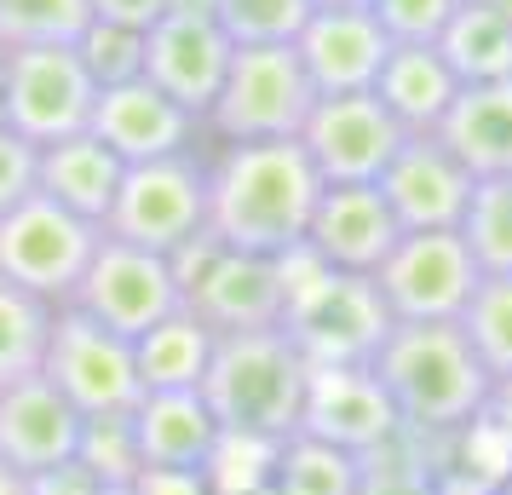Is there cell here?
<instances>
[{"mask_svg": "<svg viewBox=\"0 0 512 495\" xmlns=\"http://www.w3.org/2000/svg\"><path fill=\"white\" fill-rule=\"evenodd\" d=\"M323 179L300 139L208 144V236L236 254L282 260L305 248Z\"/></svg>", "mask_w": 512, "mask_h": 495, "instance_id": "cell-1", "label": "cell"}, {"mask_svg": "<svg viewBox=\"0 0 512 495\" xmlns=\"http://www.w3.org/2000/svg\"><path fill=\"white\" fill-rule=\"evenodd\" d=\"M397 421L420 444H443L484 415L489 403V369L478 363L461 323H392L369 363Z\"/></svg>", "mask_w": 512, "mask_h": 495, "instance_id": "cell-2", "label": "cell"}, {"mask_svg": "<svg viewBox=\"0 0 512 495\" xmlns=\"http://www.w3.org/2000/svg\"><path fill=\"white\" fill-rule=\"evenodd\" d=\"M305 357L282 329H254V334H219L202 380V403L225 438L242 444H288L300 432L305 409Z\"/></svg>", "mask_w": 512, "mask_h": 495, "instance_id": "cell-3", "label": "cell"}, {"mask_svg": "<svg viewBox=\"0 0 512 495\" xmlns=\"http://www.w3.org/2000/svg\"><path fill=\"white\" fill-rule=\"evenodd\" d=\"M282 334L294 340L305 369H363L374 363L380 340L392 334V311L374 277L328 271L305 248L282 254Z\"/></svg>", "mask_w": 512, "mask_h": 495, "instance_id": "cell-4", "label": "cell"}, {"mask_svg": "<svg viewBox=\"0 0 512 495\" xmlns=\"http://www.w3.org/2000/svg\"><path fill=\"white\" fill-rule=\"evenodd\" d=\"M317 87L305 81L294 47H236L225 87L213 98L202 139L208 144H271L300 139Z\"/></svg>", "mask_w": 512, "mask_h": 495, "instance_id": "cell-5", "label": "cell"}, {"mask_svg": "<svg viewBox=\"0 0 512 495\" xmlns=\"http://www.w3.org/2000/svg\"><path fill=\"white\" fill-rule=\"evenodd\" d=\"M98 231L150 254H179L185 242L208 236V144L127 167Z\"/></svg>", "mask_w": 512, "mask_h": 495, "instance_id": "cell-6", "label": "cell"}, {"mask_svg": "<svg viewBox=\"0 0 512 495\" xmlns=\"http://www.w3.org/2000/svg\"><path fill=\"white\" fill-rule=\"evenodd\" d=\"M179 300L196 323L213 334H254V329H282V265L259 254L219 248L213 236H196L179 254H167Z\"/></svg>", "mask_w": 512, "mask_h": 495, "instance_id": "cell-7", "label": "cell"}, {"mask_svg": "<svg viewBox=\"0 0 512 495\" xmlns=\"http://www.w3.org/2000/svg\"><path fill=\"white\" fill-rule=\"evenodd\" d=\"M93 75L81 70L75 47H12L0 52V127L24 144H58L87 133L93 116Z\"/></svg>", "mask_w": 512, "mask_h": 495, "instance_id": "cell-8", "label": "cell"}, {"mask_svg": "<svg viewBox=\"0 0 512 495\" xmlns=\"http://www.w3.org/2000/svg\"><path fill=\"white\" fill-rule=\"evenodd\" d=\"M41 380L58 386V398L70 403L75 415H127L139 409L144 386L133 369V340L98 329L93 317H81L75 306L52 311V334L41 352Z\"/></svg>", "mask_w": 512, "mask_h": 495, "instance_id": "cell-9", "label": "cell"}, {"mask_svg": "<svg viewBox=\"0 0 512 495\" xmlns=\"http://www.w3.org/2000/svg\"><path fill=\"white\" fill-rule=\"evenodd\" d=\"M98 236H104L98 225L64 213L35 190L12 213H0V277L35 294V300H47V306H70Z\"/></svg>", "mask_w": 512, "mask_h": 495, "instance_id": "cell-10", "label": "cell"}, {"mask_svg": "<svg viewBox=\"0 0 512 495\" xmlns=\"http://www.w3.org/2000/svg\"><path fill=\"white\" fill-rule=\"evenodd\" d=\"M478 277L484 271L461 231H403L374 271V288L392 323H461Z\"/></svg>", "mask_w": 512, "mask_h": 495, "instance_id": "cell-11", "label": "cell"}, {"mask_svg": "<svg viewBox=\"0 0 512 495\" xmlns=\"http://www.w3.org/2000/svg\"><path fill=\"white\" fill-rule=\"evenodd\" d=\"M70 306L81 317H93L98 329L121 334V340H139L162 317L185 311V300H179L167 254L116 242V236H98V248H93V260H87V271H81V283H75Z\"/></svg>", "mask_w": 512, "mask_h": 495, "instance_id": "cell-12", "label": "cell"}, {"mask_svg": "<svg viewBox=\"0 0 512 495\" xmlns=\"http://www.w3.org/2000/svg\"><path fill=\"white\" fill-rule=\"evenodd\" d=\"M231 52L236 41L219 29L208 0H179L167 18L144 29V81L196 121H208L213 98L225 87V70H231Z\"/></svg>", "mask_w": 512, "mask_h": 495, "instance_id": "cell-13", "label": "cell"}, {"mask_svg": "<svg viewBox=\"0 0 512 495\" xmlns=\"http://www.w3.org/2000/svg\"><path fill=\"white\" fill-rule=\"evenodd\" d=\"M409 139L392 121V110L374 93H334L317 98L300 127V150L311 156L323 185H374L397 144Z\"/></svg>", "mask_w": 512, "mask_h": 495, "instance_id": "cell-14", "label": "cell"}, {"mask_svg": "<svg viewBox=\"0 0 512 495\" xmlns=\"http://www.w3.org/2000/svg\"><path fill=\"white\" fill-rule=\"evenodd\" d=\"M300 432L351 455V461H374L403 438V421H397L380 375L363 363V369H311Z\"/></svg>", "mask_w": 512, "mask_h": 495, "instance_id": "cell-15", "label": "cell"}, {"mask_svg": "<svg viewBox=\"0 0 512 495\" xmlns=\"http://www.w3.org/2000/svg\"><path fill=\"white\" fill-rule=\"evenodd\" d=\"M472 173H466L438 133H409L397 144L374 190L386 196L397 231H461L466 202H472Z\"/></svg>", "mask_w": 512, "mask_h": 495, "instance_id": "cell-16", "label": "cell"}, {"mask_svg": "<svg viewBox=\"0 0 512 495\" xmlns=\"http://www.w3.org/2000/svg\"><path fill=\"white\" fill-rule=\"evenodd\" d=\"M87 133H93L121 167L139 162H162V156H185V150H202V121L179 110L167 93H156L150 81H121V87H98L93 116H87Z\"/></svg>", "mask_w": 512, "mask_h": 495, "instance_id": "cell-17", "label": "cell"}, {"mask_svg": "<svg viewBox=\"0 0 512 495\" xmlns=\"http://www.w3.org/2000/svg\"><path fill=\"white\" fill-rule=\"evenodd\" d=\"M397 236L403 231H397L392 208L374 185H323L317 208H311V225H305V254L323 260L328 271L374 277Z\"/></svg>", "mask_w": 512, "mask_h": 495, "instance_id": "cell-18", "label": "cell"}, {"mask_svg": "<svg viewBox=\"0 0 512 495\" xmlns=\"http://www.w3.org/2000/svg\"><path fill=\"white\" fill-rule=\"evenodd\" d=\"M386 52H392V35L380 29L374 12H311L294 35V58H300L305 81L317 87V98L374 93Z\"/></svg>", "mask_w": 512, "mask_h": 495, "instance_id": "cell-19", "label": "cell"}, {"mask_svg": "<svg viewBox=\"0 0 512 495\" xmlns=\"http://www.w3.org/2000/svg\"><path fill=\"white\" fill-rule=\"evenodd\" d=\"M81 438V415L58 398V386L41 375L18 380V386H0V461L6 467L29 472L58 467L75 455Z\"/></svg>", "mask_w": 512, "mask_h": 495, "instance_id": "cell-20", "label": "cell"}, {"mask_svg": "<svg viewBox=\"0 0 512 495\" xmlns=\"http://www.w3.org/2000/svg\"><path fill=\"white\" fill-rule=\"evenodd\" d=\"M133 438L144 472H208L225 444L202 392H144L133 409Z\"/></svg>", "mask_w": 512, "mask_h": 495, "instance_id": "cell-21", "label": "cell"}, {"mask_svg": "<svg viewBox=\"0 0 512 495\" xmlns=\"http://www.w3.org/2000/svg\"><path fill=\"white\" fill-rule=\"evenodd\" d=\"M121 173L127 167L93 133H70V139L35 150V190L47 202H58L64 213L87 219V225H104V213H110V202L121 190Z\"/></svg>", "mask_w": 512, "mask_h": 495, "instance_id": "cell-22", "label": "cell"}, {"mask_svg": "<svg viewBox=\"0 0 512 495\" xmlns=\"http://www.w3.org/2000/svg\"><path fill=\"white\" fill-rule=\"evenodd\" d=\"M438 139L472 179H507L512 173V81L489 87H461L449 104Z\"/></svg>", "mask_w": 512, "mask_h": 495, "instance_id": "cell-23", "label": "cell"}, {"mask_svg": "<svg viewBox=\"0 0 512 495\" xmlns=\"http://www.w3.org/2000/svg\"><path fill=\"white\" fill-rule=\"evenodd\" d=\"M374 98L392 110L403 133H438L449 104L461 98V81L443 64L438 47H392L374 75Z\"/></svg>", "mask_w": 512, "mask_h": 495, "instance_id": "cell-24", "label": "cell"}, {"mask_svg": "<svg viewBox=\"0 0 512 495\" xmlns=\"http://www.w3.org/2000/svg\"><path fill=\"white\" fill-rule=\"evenodd\" d=\"M213 346H219V334L208 323H196L190 311H173V317H162L156 329H144L133 340L139 386L144 392H202Z\"/></svg>", "mask_w": 512, "mask_h": 495, "instance_id": "cell-25", "label": "cell"}, {"mask_svg": "<svg viewBox=\"0 0 512 495\" xmlns=\"http://www.w3.org/2000/svg\"><path fill=\"white\" fill-rule=\"evenodd\" d=\"M432 47L443 52V64L455 70L461 87H489V81H512V18L501 6L484 0H461V12L449 18Z\"/></svg>", "mask_w": 512, "mask_h": 495, "instance_id": "cell-26", "label": "cell"}, {"mask_svg": "<svg viewBox=\"0 0 512 495\" xmlns=\"http://www.w3.org/2000/svg\"><path fill=\"white\" fill-rule=\"evenodd\" d=\"M363 478V461H351L340 449L317 444L294 432L288 444L271 449V467H265V495H351Z\"/></svg>", "mask_w": 512, "mask_h": 495, "instance_id": "cell-27", "label": "cell"}, {"mask_svg": "<svg viewBox=\"0 0 512 495\" xmlns=\"http://www.w3.org/2000/svg\"><path fill=\"white\" fill-rule=\"evenodd\" d=\"M52 311L58 306H47V300H35V294H24L18 283L0 277V386H18V380L41 375Z\"/></svg>", "mask_w": 512, "mask_h": 495, "instance_id": "cell-28", "label": "cell"}, {"mask_svg": "<svg viewBox=\"0 0 512 495\" xmlns=\"http://www.w3.org/2000/svg\"><path fill=\"white\" fill-rule=\"evenodd\" d=\"M461 242L484 277H512V173L507 179H478L461 219Z\"/></svg>", "mask_w": 512, "mask_h": 495, "instance_id": "cell-29", "label": "cell"}, {"mask_svg": "<svg viewBox=\"0 0 512 495\" xmlns=\"http://www.w3.org/2000/svg\"><path fill=\"white\" fill-rule=\"evenodd\" d=\"M461 334L472 340L489 380L512 375V277H478V288L461 311Z\"/></svg>", "mask_w": 512, "mask_h": 495, "instance_id": "cell-30", "label": "cell"}, {"mask_svg": "<svg viewBox=\"0 0 512 495\" xmlns=\"http://www.w3.org/2000/svg\"><path fill=\"white\" fill-rule=\"evenodd\" d=\"M87 24H93L87 0H0V52L70 47Z\"/></svg>", "mask_w": 512, "mask_h": 495, "instance_id": "cell-31", "label": "cell"}, {"mask_svg": "<svg viewBox=\"0 0 512 495\" xmlns=\"http://www.w3.org/2000/svg\"><path fill=\"white\" fill-rule=\"evenodd\" d=\"M208 12L236 47H294V35L317 6L311 0H208Z\"/></svg>", "mask_w": 512, "mask_h": 495, "instance_id": "cell-32", "label": "cell"}, {"mask_svg": "<svg viewBox=\"0 0 512 495\" xmlns=\"http://www.w3.org/2000/svg\"><path fill=\"white\" fill-rule=\"evenodd\" d=\"M351 495H443V478L432 467V449L403 432L386 455L363 461V478Z\"/></svg>", "mask_w": 512, "mask_h": 495, "instance_id": "cell-33", "label": "cell"}, {"mask_svg": "<svg viewBox=\"0 0 512 495\" xmlns=\"http://www.w3.org/2000/svg\"><path fill=\"white\" fill-rule=\"evenodd\" d=\"M75 461L104 478V484H133L139 478V438H133V409L127 415H87L75 438Z\"/></svg>", "mask_w": 512, "mask_h": 495, "instance_id": "cell-34", "label": "cell"}, {"mask_svg": "<svg viewBox=\"0 0 512 495\" xmlns=\"http://www.w3.org/2000/svg\"><path fill=\"white\" fill-rule=\"evenodd\" d=\"M81 70L93 75V87H121V81H139L144 75V35L139 29H121V24H87L70 41Z\"/></svg>", "mask_w": 512, "mask_h": 495, "instance_id": "cell-35", "label": "cell"}, {"mask_svg": "<svg viewBox=\"0 0 512 495\" xmlns=\"http://www.w3.org/2000/svg\"><path fill=\"white\" fill-rule=\"evenodd\" d=\"M455 12L461 0H374V18L392 35V47H432Z\"/></svg>", "mask_w": 512, "mask_h": 495, "instance_id": "cell-36", "label": "cell"}, {"mask_svg": "<svg viewBox=\"0 0 512 495\" xmlns=\"http://www.w3.org/2000/svg\"><path fill=\"white\" fill-rule=\"evenodd\" d=\"M24 196H35V144L0 127V213H12Z\"/></svg>", "mask_w": 512, "mask_h": 495, "instance_id": "cell-37", "label": "cell"}, {"mask_svg": "<svg viewBox=\"0 0 512 495\" xmlns=\"http://www.w3.org/2000/svg\"><path fill=\"white\" fill-rule=\"evenodd\" d=\"M24 495H104V478H98L87 461H58V467H41L24 478Z\"/></svg>", "mask_w": 512, "mask_h": 495, "instance_id": "cell-38", "label": "cell"}, {"mask_svg": "<svg viewBox=\"0 0 512 495\" xmlns=\"http://www.w3.org/2000/svg\"><path fill=\"white\" fill-rule=\"evenodd\" d=\"M179 0H87V12H93L98 24H121V29H150L156 18H167Z\"/></svg>", "mask_w": 512, "mask_h": 495, "instance_id": "cell-39", "label": "cell"}, {"mask_svg": "<svg viewBox=\"0 0 512 495\" xmlns=\"http://www.w3.org/2000/svg\"><path fill=\"white\" fill-rule=\"evenodd\" d=\"M139 495H213L208 472H139L133 478Z\"/></svg>", "mask_w": 512, "mask_h": 495, "instance_id": "cell-40", "label": "cell"}, {"mask_svg": "<svg viewBox=\"0 0 512 495\" xmlns=\"http://www.w3.org/2000/svg\"><path fill=\"white\" fill-rule=\"evenodd\" d=\"M484 421H489V432H495V438L507 444V455H512V375H507V380H495V386H489Z\"/></svg>", "mask_w": 512, "mask_h": 495, "instance_id": "cell-41", "label": "cell"}, {"mask_svg": "<svg viewBox=\"0 0 512 495\" xmlns=\"http://www.w3.org/2000/svg\"><path fill=\"white\" fill-rule=\"evenodd\" d=\"M317 12H374V0H311Z\"/></svg>", "mask_w": 512, "mask_h": 495, "instance_id": "cell-42", "label": "cell"}, {"mask_svg": "<svg viewBox=\"0 0 512 495\" xmlns=\"http://www.w3.org/2000/svg\"><path fill=\"white\" fill-rule=\"evenodd\" d=\"M0 495H24V472L6 467V461H0Z\"/></svg>", "mask_w": 512, "mask_h": 495, "instance_id": "cell-43", "label": "cell"}, {"mask_svg": "<svg viewBox=\"0 0 512 495\" xmlns=\"http://www.w3.org/2000/svg\"><path fill=\"white\" fill-rule=\"evenodd\" d=\"M484 495H512V472H507V478H495V484H489Z\"/></svg>", "mask_w": 512, "mask_h": 495, "instance_id": "cell-44", "label": "cell"}, {"mask_svg": "<svg viewBox=\"0 0 512 495\" xmlns=\"http://www.w3.org/2000/svg\"><path fill=\"white\" fill-rule=\"evenodd\" d=\"M104 495H139L133 484H104Z\"/></svg>", "mask_w": 512, "mask_h": 495, "instance_id": "cell-45", "label": "cell"}, {"mask_svg": "<svg viewBox=\"0 0 512 495\" xmlns=\"http://www.w3.org/2000/svg\"><path fill=\"white\" fill-rule=\"evenodd\" d=\"M484 6H495V0H484Z\"/></svg>", "mask_w": 512, "mask_h": 495, "instance_id": "cell-46", "label": "cell"}]
</instances>
